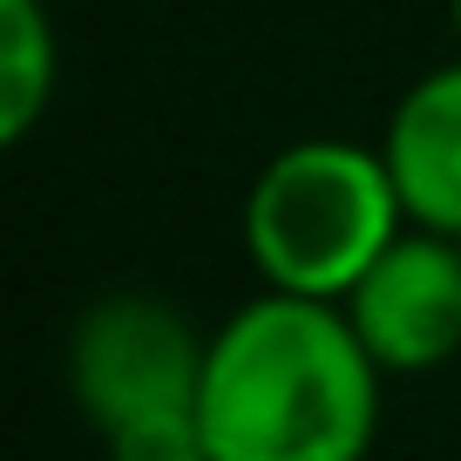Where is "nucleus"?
<instances>
[{"label":"nucleus","instance_id":"1","mask_svg":"<svg viewBox=\"0 0 461 461\" xmlns=\"http://www.w3.org/2000/svg\"><path fill=\"white\" fill-rule=\"evenodd\" d=\"M380 387L346 305L258 292L211 332L197 414L211 461H366Z\"/></svg>","mask_w":461,"mask_h":461},{"label":"nucleus","instance_id":"5","mask_svg":"<svg viewBox=\"0 0 461 461\" xmlns=\"http://www.w3.org/2000/svg\"><path fill=\"white\" fill-rule=\"evenodd\" d=\"M380 157L407 203V224L461 238V55L407 82L380 130Z\"/></svg>","mask_w":461,"mask_h":461},{"label":"nucleus","instance_id":"4","mask_svg":"<svg viewBox=\"0 0 461 461\" xmlns=\"http://www.w3.org/2000/svg\"><path fill=\"white\" fill-rule=\"evenodd\" d=\"M339 305L387 380L447 366L461 353V238L407 224Z\"/></svg>","mask_w":461,"mask_h":461},{"label":"nucleus","instance_id":"3","mask_svg":"<svg viewBox=\"0 0 461 461\" xmlns=\"http://www.w3.org/2000/svg\"><path fill=\"white\" fill-rule=\"evenodd\" d=\"M211 332H197L170 299L149 292H109L68 332V387L95 434L130 420L197 407Z\"/></svg>","mask_w":461,"mask_h":461},{"label":"nucleus","instance_id":"2","mask_svg":"<svg viewBox=\"0 0 461 461\" xmlns=\"http://www.w3.org/2000/svg\"><path fill=\"white\" fill-rule=\"evenodd\" d=\"M407 230V203L380 143L353 136H305L258 163L245 190V258L265 292L332 299L374 272V258Z\"/></svg>","mask_w":461,"mask_h":461},{"label":"nucleus","instance_id":"6","mask_svg":"<svg viewBox=\"0 0 461 461\" xmlns=\"http://www.w3.org/2000/svg\"><path fill=\"white\" fill-rule=\"evenodd\" d=\"M61 88V41L41 0H0V143L14 149L41 130Z\"/></svg>","mask_w":461,"mask_h":461},{"label":"nucleus","instance_id":"7","mask_svg":"<svg viewBox=\"0 0 461 461\" xmlns=\"http://www.w3.org/2000/svg\"><path fill=\"white\" fill-rule=\"evenodd\" d=\"M447 28H455V48H461V0H447Z\"/></svg>","mask_w":461,"mask_h":461}]
</instances>
